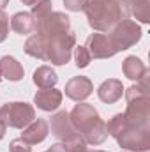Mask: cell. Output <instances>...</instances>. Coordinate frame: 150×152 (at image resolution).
<instances>
[{
	"mask_svg": "<svg viewBox=\"0 0 150 152\" xmlns=\"http://www.w3.org/2000/svg\"><path fill=\"white\" fill-rule=\"evenodd\" d=\"M88 25L95 32H108L120 21L129 20V9L124 0H92L85 7Z\"/></svg>",
	"mask_w": 150,
	"mask_h": 152,
	"instance_id": "1",
	"label": "cell"
},
{
	"mask_svg": "<svg viewBox=\"0 0 150 152\" xmlns=\"http://www.w3.org/2000/svg\"><path fill=\"white\" fill-rule=\"evenodd\" d=\"M71 124L85 138L87 145H101L108 138L106 122L99 117L97 110L88 103H79L69 113Z\"/></svg>",
	"mask_w": 150,
	"mask_h": 152,
	"instance_id": "2",
	"label": "cell"
},
{
	"mask_svg": "<svg viewBox=\"0 0 150 152\" xmlns=\"http://www.w3.org/2000/svg\"><path fill=\"white\" fill-rule=\"evenodd\" d=\"M108 134H111L122 149L136 152H145L150 149V131L149 127L133 126L127 122L124 113L115 115L106 124Z\"/></svg>",
	"mask_w": 150,
	"mask_h": 152,
	"instance_id": "3",
	"label": "cell"
},
{
	"mask_svg": "<svg viewBox=\"0 0 150 152\" xmlns=\"http://www.w3.org/2000/svg\"><path fill=\"white\" fill-rule=\"evenodd\" d=\"M36 118V110L28 103H5L0 106V120L7 127L25 129Z\"/></svg>",
	"mask_w": 150,
	"mask_h": 152,
	"instance_id": "4",
	"label": "cell"
},
{
	"mask_svg": "<svg viewBox=\"0 0 150 152\" xmlns=\"http://www.w3.org/2000/svg\"><path fill=\"white\" fill-rule=\"evenodd\" d=\"M76 44V36L73 32H67L64 36L46 41V51H44V60L55 64V66H64L69 62L73 48Z\"/></svg>",
	"mask_w": 150,
	"mask_h": 152,
	"instance_id": "5",
	"label": "cell"
},
{
	"mask_svg": "<svg viewBox=\"0 0 150 152\" xmlns=\"http://www.w3.org/2000/svg\"><path fill=\"white\" fill-rule=\"evenodd\" d=\"M67 32H71V20L64 12H53L51 11L48 16L36 21V34L41 36L42 39H46V41L57 37V36H64Z\"/></svg>",
	"mask_w": 150,
	"mask_h": 152,
	"instance_id": "6",
	"label": "cell"
},
{
	"mask_svg": "<svg viewBox=\"0 0 150 152\" xmlns=\"http://www.w3.org/2000/svg\"><path fill=\"white\" fill-rule=\"evenodd\" d=\"M140 39H141V28L133 20L120 21L117 27H113L111 34H110V41H111V44L115 46L117 51H122V50L134 46Z\"/></svg>",
	"mask_w": 150,
	"mask_h": 152,
	"instance_id": "7",
	"label": "cell"
},
{
	"mask_svg": "<svg viewBox=\"0 0 150 152\" xmlns=\"http://www.w3.org/2000/svg\"><path fill=\"white\" fill-rule=\"evenodd\" d=\"M88 55L92 58H110L113 55H117L118 51L115 50V46L110 41L108 34L103 32H94L87 37V44H85Z\"/></svg>",
	"mask_w": 150,
	"mask_h": 152,
	"instance_id": "8",
	"label": "cell"
},
{
	"mask_svg": "<svg viewBox=\"0 0 150 152\" xmlns=\"http://www.w3.org/2000/svg\"><path fill=\"white\" fill-rule=\"evenodd\" d=\"M50 129H51V133H53L62 143H66L69 138H73L76 133H78L74 127H73V124H71L69 112H66V110H62V112H58V113H55L51 117V120H50Z\"/></svg>",
	"mask_w": 150,
	"mask_h": 152,
	"instance_id": "9",
	"label": "cell"
},
{
	"mask_svg": "<svg viewBox=\"0 0 150 152\" xmlns=\"http://www.w3.org/2000/svg\"><path fill=\"white\" fill-rule=\"evenodd\" d=\"M64 90H66V96L69 99H73V101H83V99H87L92 94L94 85H92V81L87 76H74V78H71L66 83Z\"/></svg>",
	"mask_w": 150,
	"mask_h": 152,
	"instance_id": "10",
	"label": "cell"
},
{
	"mask_svg": "<svg viewBox=\"0 0 150 152\" xmlns=\"http://www.w3.org/2000/svg\"><path fill=\"white\" fill-rule=\"evenodd\" d=\"M34 103L37 104L39 110L42 112H53L62 104V92L55 87L51 88H41L34 96Z\"/></svg>",
	"mask_w": 150,
	"mask_h": 152,
	"instance_id": "11",
	"label": "cell"
},
{
	"mask_svg": "<svg viewBox=\"0 0 150 152\" xmlns=\"http://www.w3.org/2000/svg\"><path fill=\"white\" fill-rule=\"evenodd\" d=\"M50 133V124L44 118H34L21 133V140H25L28 145H36L46 140Z\"/></svg>",
	"mask_w": 150,
	"mask_h": 152,
	"instance_id": "12",
	"label": "cell"
},
{
	"mask_svg": "<svg viewBox=\"0 0 150 152\" xmlns=\"http://www.w3.org/2000/svg\"><path fill=\"white\" fill-rule=\"evenodd\" d=\"M124 94V87H122V81L120 80H115L110 78L106 81L101 83V87L97 88V96L103 103H117Z\"/></svg>",
	"mask_w": 150,
	"mask_h": 152,
	"instance_id": "13",
	"label": "cell"
},
{
	"mask_svg": "<svg viewBox=\"0 0 150 152\" xmlns=\"http://www.w3.org/2000/svg\"><path fill=\"white\" fill-rule=\"evenodd\" d=\"M11 28L21 36L34 34L36 32V20L30 12H16L11 18Z\"/></svg>",
	"mask_w": 150,
	"mask_h": 152,
	"instance_id": "14",
	"label": "cell"
},
{
	"mask_svg": "<svg viewBox=\"0 0 150 152\" xmlns=\"http://www.w3.org/2000/svg\"><path fill=\"white\" fill-rule=\"evenodd\" d=\"M0 71H2V76L7 78L9 81H20L25 75L23 66L14 57H9V55H4L0 58Z\"/></svg>",
	"mask_w": 150,
	"mask_h": 152,
	"instance_id": "15",
	"label": "cell"
},
{
	"mask_svg": "<svg viewBox=\"0 0 150 152\" xmlns=\"http://www.w3.org/2000/svg\"><path fill=\"white\" fill-rule=\"evenodd\" d=\"M122 71H124V75L127 76L129 80H141L143 76L149 73V69L145 67V64L138 58V57H134V55H131V57H127L125 60H124V64H122Z\"/></svg>",
	"mask_w": 150,
	"mask_h": 152,
	"instance_id": "16",
	"label": "cell"
},
{
	"mask_svg": "<svg viewBox=\"0 0 150 152\" xmlns=\"http://www.w3.org/2000/svg\"><path fill=\"white\" fill-rule=\"evenodd\" d=\"M57 81H58V76L50 66H41L34 71V83L39 88H51L57 85Z\"/></svg>",
	"mask_w": 150,
	"mask_h": 152,
	"instance_id": "17",
	"label": "cell"
},
{
	"mask_svg": "<svg viewBox=\"0 0 150 152\" xmlns=\"http://www.w3.org/2000/svg\"><path fill=\"white\" fill-rule=\"evenodd\" d=\"M129 14L136 16V20L149 23L150 21V0H124Z\"/></svg>",
	"mask_w": 150,
	"mask_h": 152,
	"instance_id": "18",
	"label": "cell"
},
{
	"mask_svg": "<svg viewBox=\"0 0 150 152\" xmlns=\"http://www.w3.org/2000/svg\"><path fill=\"white\" fill-rule=\"evenodd\" d=\"M44 51H46V39H42L37 34H34L27 39V42H25V53L27 55L44 60Z\"/></svg>",
	"mask_w": 150,
	"mask_h": 152,
	"instance_id": "19",
	"label": "cell"
},
{
	"mask_svg": "<svg viewBox=\"0 0 150 152\" xmlns=\"http://www.w3.org/2000/svg\"><path fill=\"white\" fill-rule=\"evenodd\" d=\"M51 12V0H39L37 4H34L32 5V16H34V20L39 21V20H42L44 16H48Z\"/></svg>",
	"mask_w": 150,
	"mask_h": 152,
	"instance_id": "20",
	"label": "cell"
},
{
	"mask_svg": "<svg viewBox=\"0 0 150 152\" xmlns=\"http://www.w3.org/2000/svg\"><path fill=\"white\" fill-rule=\"evenodd\" d=\"M74 57H76V66H78L79 69L87 67V66L90 64V60H92V57L88 55V51H87L85 46H78V48H76Z\"/></svg>",
	"mask_w": 150,
	"mask_h": 152,
	"instance_id": "21",
	"label": "cell"
},
{
	"mask_svg": "<svg viewBox=\"0 0 150 152\" xmlns=\"http://www.w3.org/2000/svg\"><path fill=\"white\" fill-rule=\"evenodd\" d=\"M9 152H32V147H30L25 140L16 138V140L11 142V145H9Z\"/></svg>",
	"mask_w": 150,
	"mask_h": 152,
	"instance_id": "22",
	"label": "cell"
},
{
	"mask_svg": "<svg viewBox=\"0 0 150 152\" xmlns=\"http://www.w3.org/2000/svg\"><path fill=\"white\" fill-rule=\"evenodd\" d=\"M64 5L73 12H79V11H85V7L88 5V0H64Z\"/></svg>",
	"mask_w": 150,
	"mask_h": 152,
	"instance_id": "23",
	"label": "cell"
},
{
	"mask_svg": "<svg viewBox=\"0 0 150 152\" xmlns=\"http://www.w3.org/2000/svg\"><path fill=\"white\" fill-rule=\"evenodd\" d=\"M7 34H9V20L4 14V11H0V42L5 41Z\"/></svg>",
	"mask_w": 150,
	"mask_h": 152,
	"instance_id": "24",
	"label": "cell"
},
{
	"mask_svg": "<svg viewBox=\"0 0 150 152\" xmlns=\"http://www.w3.org/2000/svg\"><path fill=\"white\" fill-rule=\"evenodd\" d=\"M44 152H67V149L62 143H55V145H51L48 151H44Z\"/></svg>",
	"mask_w": 150,
	"mask_h": 152,
	"instance_id": "25",
	"label": "cell"
},
{
	"mask_svg": "<svg viewBox=\"0 0 150 152\" xmlns=\"http://www.w3.org/2000/svg\"><path fill=\"white\" fill-rule=\"evenodd\" d=\"M5 131H7V126H5V124H4V122L0 120V140H2L4 136H5Z\"/></svg>",
	"mask_w": 150,
	"mask_h": 152,
	"instance_id": "26",
	"label": "cell"
},
{
	"mask_svg": "<svg viewBox=\"0 0 150 152\" xmlns=\"http://www.w3.org/2000/svg\"><path fill=\"white\" fill-rule=\"evenodd\" d=\"M21 2H23L25 5H34V4H37L39 0H21Z\"/></svg>",
	"mask_w": 150,
	"mask_h": 152,
	"instance_id": "27",
	"label": "cell"
},
{
	"mask_svg": "<svg viewBox=\"0 0 150 152\" xmlns=\"http://www.w3.org/2000/svg\"><path fill=\"white\" fill-rule=\"evenodd\" d=\"M9 4V0H0V11H4V7Z\"/></svg>",
	"mask_w": 150,
	"mask_h": 152,
	"instance_id": "28",
	"label": "cell"
},
{
	"mask_svg": "<svg viewBox=\"0 0 150 152\" xmlns=\"http://www.w3.org/2000/svg\"><path fill=\"white\" fill-rule=\"evenodd\" d=\"M0 78H2V71H0Z\"/></svg>",
	"mask_w": 150,
	"mask_h": 152,
	"instance_id": "29",
	"label": "cell"
}]
</instances>
